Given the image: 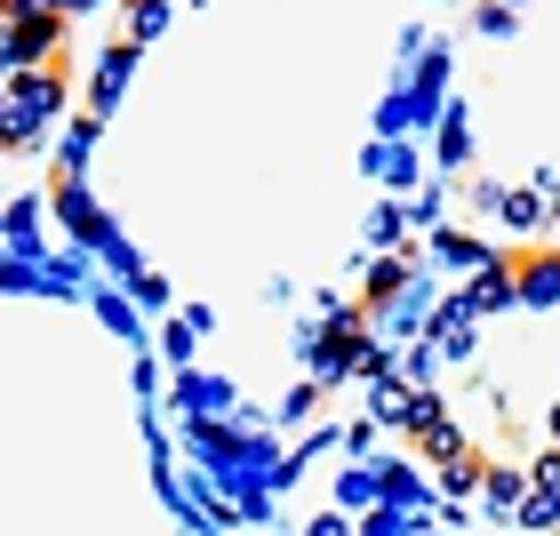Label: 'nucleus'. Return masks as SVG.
<instances>
[{
    "mask_svg": "<svg viewBox=\"0 0 560 536\" xmlns=\"http://www.w3.org/2000/svg\"><path fill=\"white\" fill-rule=\"evenodd\" d=\"M472 304H513V272H480V289H472Z\"/></svg>",
    "mask_w": 560,
    "mask_h": 536,
    "instance_id": "nucleus-4",
    "label": "nucleus"
},
{
    "mask_svg": "<svg viewBox=\"0 0 560 536\" xmlns=\"http://www.w3.org/2000/svg\"><path fill=\"white\" fill-rule=\"evenodd\" d=\"M521 304H560V265L552 257H537L521 272Z\"/></svg>",
    "mask_w": 560,
    "mask_h": 536,
    "instance_id": "nucleus-3",
    "label": "nucleus"
},
{
    "mask_svg": "<svg viewBox=\"0 0 560 536\" xmlns=\"http://www.w3.org/2000/svg\"><path fill=\"white\" fill-rule=\"evenodd\" d=\"M72 9H96V0H57V16H72Z\"/></svg>",
    "mask_w": 560,
    "mask_h": 536,
    "instance_id": "nucleus-6",
    "label": "nucleus"
},
{
    "mask_svg": "<svg viewBox=\"0 0 560 536\" xmlns=\"http://www.w3.org/2000/svg\"><path fill=\"white\" fill-rule=\"evenodd\" d=\"M168 24V0H137V40H152Z\"/></svg>",
    "mask_w": 560,
    "mask_h": 536,
    "instance_id": "nucleus-5",
    "label": "nucleus"
},
{
    "mask_svg": "<svg viewBox=\"0 0 560 536\" xmlns=\"http://www.w3.org/2000/svg\"><path fill=\"white\" fill-rule=\"evenodd\" d=\"M65 40V16L48 9V16H33V24H0V72H33V65H48V48Z\"/></svg>",
    "mask_w": 560,
    "mask_h": 536,
    "instance_id": "nucleus-2",
    "label": "nucleus"
},
{
    "mask_svg": "<svg viewBox=\"0 0 560 536\" xmlns=\"http://www.w3.org/2000/svg\"><path fill=\"white\" fill-rule=\"evenodd\" d=\"M57 105H65V72H57V65L0 72V144H9V152L40 144V129L57 120Z\"/></svg>",
    "mask_w": 560,
    "mask_h": 536,
    "instance_id": "nucleus-1",
    "label": "nucleus"
}]
</instances>
